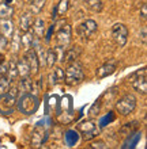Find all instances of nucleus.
<instances>
[{"label":"nucleus","mask_w":147,"mask_h":149,"mask_svg":"<svg viewBox=\"0 0 147 149\" xmlns=\"http://www.w3.org/2000/svg\"><path fill=\"white\" fill-rule=\"evenodd\" d=\"M15 106L19 113L25 114V115H32L37 111V109L40 106V102H38V98L34 94L23 92L20 96H18Z\"/></svg>","instance_id":"f257e3e1"},{"label":"nucleus","mask_w":147,"mask_h":149,"mask_svg":"<svg viewBox=\"0 0 147 149\" xmlns=\"http://www.w3.org/2000/svg\"><path fill=\"white\" fill-rule=\"evenodd\" d=\"M84 72L83 65L79 61H74V63L67 64V69L64 72V83L70 87L78 86L83 81Z\"/></svg>","instance_id":"f03ea898"},{"label":"nucleus","mask_w":147,"mask_h":149,"mask_svg":"<svg viewBox=\"0 0 147 149\" xmlns=\"http://www.w3.org/2000/svg\"><path fill=\"white\" fill-rule=\"evenodd\" d=\"M18 96H19V92L16 88H11V90L0 94V114H3V115L11 114L15 109Z\"/></svg>","instance_id":"7ed1b4c3"},{"label":"nucleus","mask_w":147,"mask_h":149,"mask_svg":"<svg viewBox=\"0 0 147 149\" xmlns=\"http://www.w3.org/2000/svg\"><path fill=\"white\" fill-rule=\"evenodd\" d=\"M136 109V98L132 94L124 95L123 98H120L116 103V111L120 115H129L135 111Z\"/></svg>","instance_id":"20e7f679"},{"label":"nucleus","mask_w":147,"mask_h":149,"mask_svg":"<svg viewBox=\"0 0 147 149\" xmlns=\"http://www.w3.org/2000/svg\"><path fill=\"white\" fill-rule=\"evenodd\" d=\"M97 30H98V24H97L96 20L86 19V20H83L79 26H78L76 33H78V36H79L82 39L89 41V39H91L93 37L96 36Z\"/></svg>","instance_id":"39448f33"},{"label":"nucleus","mask_w":147,"mask_h":149,"mask_svg":"<svg viewBox=\"0 0 147 149\" xmlns=\"http://www.w3.org/2000/svg\"><path fill=\"white\" fill-rule=\"evenodd\" d=\"M128 36H129V31L124 23H115L112 26V38L119 47L125 46V43L128 41Z\"/></svg>","instance_id":"423d86ee"},{"label":"nucleus","mask_w":147,"mask_h":149,"mask_svg":"<svg viewBox=\"0 0 147 149\" xmlns=\"http://www.w3.org/2000/svg\"><path fill=\"white\" fill-rule=\"evenodd\" d=\"M129 81H131L134 90L140 92V94L146 95V92H147V71H146V68L135 72V73L129 77Z\"/></svg>","instance_id":"0eeeda50"},{"label":"nucleus","mask_w":147,"mask_h":149,"mask_svg":"<svg viewBox=\"0 0 147 149\" xmlns=\"http://www.w3.org/2000/svg\"><path fill=\"white\" fill-rule=\"evenodd\" d=\"M79 132L84 141H91L99 136V127L94 121H84L79 125Z\"/></svg>","instance_id":"6e6552de"},{"label":"nucleus","mask_w":147,"mask_h":149,"mask_svg":"<svg viewBox=\"0 0 147 149\" xmlns=\"http://www.w3.org/2000/svg\"><path fill=\"white\" fill-rule=\"evenodd\" d=\"M72 39V29L70 24H64L56 33V46H61L67 49Z\"/></svg>","instance_id":"1a4fd4ad"},{"label":"nucleus","mask_w":147,"mask_h":149,"mask_svg":"<svg viewBox=\"0 0 147 149\" xmlns=\"http://www.w3.org/2000/svg\"><path fill=\"white\" fill-rule=\"evenodd\" d=\"M23 58L26 60V63H27L29 68H30V74H37L38 73V69H40V61H38V57H37L36 52H34L33 47L26 49Z\"/></svg>","instance_id":"9d476101"},{"label":"nucleus","mask_w":147,"mask_h":149,"mask_svg":"<svg viewBox=\"0 0 147 149\" xmlns=\"http://www.w3.org/2000/svg\"><path fill=\"white\" fill-rule=\"evenodd\" d=\"M46 130L44 127V122H40L38 125L36 126V129L33 132V136H32V144L33 146H40L42 142L45 141L46 138Z\"/></svg>","instance_id":"9b49d317"},{"label":"nucleus","mask_w":147,"mask_h":149,"mask_svg":"<svg viewBox=\"0 0 147 149\" xmlns=\"http://www.w3.org/2000/svg\"><path fill=\"white\" fill-rule=\"evenodd\" d=\"M80 54H82V47H80V46L67 47V49H65V52H64L63 61H61V63L70 64V63H74V61H78V58L80 57Z\"/></svg>","instance_id":"f8f14e48"},{"label":"nucleus","mask_w":147,"mask_h":149,"mask_svg":"<svg viewBox=\"0 0 147 149\" xmlns=\"http://www.w3.org/2000/svg\"><path fill=\"white\" fill-rule=\"evenodd\" d=\"M115 71H116V61H108V63H105L97 69L96 74L98 79H105L115 73Z\"/></svg>","instance_id":"ddd939ff"},{"label":"nucleus","mask_w":147,"mask_h":149,"mask_svg":"<svg viewBox=\"0 0 147 149\" xmlns=\"http://www.w3.org/2000/svg\"><path fill=\"white\" fill-rule=\"evenodd\" d=\"M14 30L15 29H14V23H12L11 18H0V34L1 36L10 39Z\"/></svg>","instance_id":"4468645a"},{"label":"nucleus","mask_w":147,"mask_h":149,"mask_svg":"<svg viewBox=\"0 0 147 149\" xmlns=\"http://www.w3.org/2000/svg\"><path fill=\"white\" fill-rule=\"evenodd\" d=\"M34 22V15L33 12H25L19 18V30L20 31H30Z\"/></svg>","instance_id":"2eb2a0df"},{"label":"nucleus","mask_w":147,"mask_h":149,"mask_svg":"<svg viewBox=\"0 0 147 149\" xmlns=\"http://www.w3.org/2000/svg\"><path fill=\"white\" fill-rule=\"evenodd\" d=\"M32 33L36 38H42L45 34V22L41 18H36L32 26Z\"/></svg>","instance_id":"dca6fc26"},{"label":"nucleus","mask_w":147,"mask_h":149,"mask_svg":"<svg viewBox=\"0 0 147 149\" xmlns=\"http://www.w3.org/2000/svg\"><path fill=\"white\" fill-rule=\"evenodd\" d=\"M20 43H22V47L25 49H30V47L34 46V43H36V37L34 34L30 31H25L22 36H20Z\"/></svg>","instance_id":"f3484780"},{"label":"nucleus","mask_w":147,"mask_h":149,"mask_svg":"<svg viewBox=\"0 0 147 149\" xmlns=\"http://www.w3.org/2000/svg\"><path fill=\"white\" fill-rule=\"evenodd\" d=\"M64 81V71L61 68H55L53 72L49 76V84L51 86H56V84H60V83Z\"/></svg>","instance_id":"a211bd4d"},{"label":"nucleus","mask_w":147,"mask_h":149,"mask_svg":"<svg viewBox=\"0 0 147 149\" xmlns=\"http://www.w3.org/2000/svg\"><path fill=\"white\" fill-rule=\"evenodd\" d=\"M16 65V72H18V76L20 77H25V76H30V68H29L25 58H19L15 63Z\"/></svg>","instance_id":"6ab92c4d"},{"label":"nucleus","mask_w":147,"mask_h":149,"mask_svg":"<svg viewBox=\"0 0 147 149\" xmlns=\"http://www.w3.org/2000/svg\"><path fill=\"white\" fill-rule=\"evenodd\" d=\"M84 6L91 12H101L103 8V4L101 0H84Z\"/></svg>","instance_id":"aec40b11"},{"label":"nucleus","mask_w":147,"mask_h":149,"mask_svg":"<svg viewBox=\"0 0 147 149\" xmlns=\"http://www.w3.org/2000/svg\"><path fill=\"white\" fill-rule=\"evenodd\" d=\"M8 41H10V45H11V47H12V52L16 53V52L20 49V46H22V43H20V30L19 31H15V30H14L11 38L8 39Z\"/></svg>","instance_id":"412c9836"},{"label":"nucleus","mask_w":147,"mask_h":149,"mask_svg":"<svg viewBox=\"0 0 147 149\" xmlns=\"http://www.w3.org/2000/svg\"><path fill=\"white\" fill-rule=\"evenodd\" d=\"M20 88L23 92H33L34 91V81H33L32 76H25L20 80Z\"/></svg>","instance_id":"4be33fe9"},{"label":"nucleus","mask_w":147,"mask_h":149,"mask_svg":"<svg viewBox=\"0 0 147 149\" xmlns=\"http://www.w3.org/2000/svg\"><path fill=\"white\" fill-rule=\"evenodd\" d=\"M57 61V54H56L55 47L53 49H48L46 56H45V65H48L49 68H52Z\"/></svg>","instance_id":"5701e85b"},{"label":"nucleus","mask_w":147,"mask_h":149,"mask_svg":"<svg viewBox=\"0 0 147 149\" xmlns=\"http://www.w3.org/2000/svg\"><path fill=\"white\" fill-rule=\"evenodd\" d=\"M14 14V8L8 6L7 3L1 1L0 3V18H11Z\"/></svg>","instance_id":"b1692460"},{"label":"nucleus","mask_w":147,"mask_h":149,"mask_svg":"<svg viewBox=\"0 0 147 149\" xmlns=\"http://www.w3.org/2000/svg\"><path fill=\"white\" fill-rule=\"evenodd\" d=\"M78 138H79V136H78V132H75V130H68L65 133V142L68 146L75 145L78 142Z\"/></svg>","instance_id":"393cba45"},{"label":"nucleus","mask_w":147,"mask_h":149,"mask_svg":"<svg viewBox=\"0 0 147 149\" xmlns=\"http://www.w3.org/2000/svg\"><path fill=\"white\" fill-rule=\"evenodd\" d=\"M140 136H142L140 132H134V133H131L128 141L125 142V145H124V148H134V146L138 144V141L140 140Z\"/></svg>","instance_id":"a878e982"},{"label":"nucleus","mask_w":147,"mask_h":149,"mask_svg":"<svg viewBox=\"0 0 147 149\" xmlns=\"http://www.w3.org/2000/svg\"><path fill=\"white\" fill-rule=\"evenodd\" d=\"M12 80L8 77L7 74H0V94H3L6 91L10 90Z\"/></svg>","instance_id":"bb28decb"},{"label":"nucleus","mask_w":147,"mask_h":149,"mask_svg":"<svg viewBox=\"0 0 147 149\" xmlns=\"http://www.w3.org/2000/svg\"><path fill=\"white\" fill-rule=\"evenodd\" d=\"M45 1H46V0H34L33 3H30V7H32L33 14H38V12H41V10H42L44 6H45Z\"/></svg>","instance_id":"cd10ccee"},{"label":"nucleus","mask_w":147,"mask_h":149,"mask_svg":"<svg viewBox=\"0 0 147 149\" xmlns=\"http://www.w3.org/2000/svg\"><path fill=\"white\" fill-rule=\"evenodd\" d=\"M68 3L70 0H60V3L56 6V12H59V15H64V12L68 10Z\"/></svg>","instance_id":"c85d7f7f"},{"label":"nucleus","mask_w":147,"mask_h":149,"mask_svg":"<svg viewBox=\"0 0 147 149\" xmlns=\"http://www.w3.org/2000/svg\"><path fill=\"white\" fill-rule=\"evenodd\" d=\"M110 121H115V114H113V113H109V115L103 117L102 119H101V122H99V126H101V127H103V126H106Z\"/></svg>","instance_id":"c756f323"},{"label":"nucleus","mask_w":147,"mask_h":149,"mask_svg":"<svg viewBox=\"0 0 147 149\" xmlns=\"http://www.w3.org/2000/svg\"><path fill=\"white\" fill-rule=\"evenodd\" d=\"M99 113V100L97 103H94V106H93V109L90 110V114H91L93 117H96V115H98Z\"/></svg>","instance_id":"7c9ffc66"},{"label":"nucleus","mask_w":147,"mask_h":149,"mask_svg":"<svg viewBox=\"0 0 147 149\" xmlns=\"http://www.w3.org/2000/svg\"><path fill=\"white\" fill-rule=\"evenodd\" d=\"M91 148H98V149H103V148H106V145H105V142L103 141H96V142H93Z\"/></svg>","instance_id":"2f4dec72"},{"label":"nucleus","mask_w":147,"mask_h":149,"mask_svg":"<svg viewBox=\"0 0 147 149\" xmlns=\"http://www.w3.org/2000/svg\"><path fill=\"white\" fill-rule=\"evenodd\" d=\"M7 45H8V39L0 34V50H1V49H4Z\"/></svg>","instance_id":"473e14b6"},{"label":"nucleus","mask_w":147,"mask_h":149,"mask_svg":"<svg viewBox=\"0 0 147 149\" xmlns=\"http://www.w3.org/2000/svg\"><path fill=\"white\" fill-rule=\"evenodd\" d=\"M146 14H147V7L146 4L142 6V19H146Z\"/></svg>","instance_id":"72a5a7b5"},{"label":"nucleus","mask_w":147,"mask_h":149,"mask_svg":"<svg viewBox=\"0 0 147 149\" xmlns=\"http://www.w3.org/2000/svg\"><path fill=\"white\" fill-rule=\"evenodd\" d=\"M142 41H143V43H146V27L142 29Z\"/></svg>","instance_id":"f704fd0d"},{"label":"nucleus","mask_w":147,"mask_h":149,"mask_svg":"<svg viewBox=\"0 0 147 149\" xmlns=\"http://www.w3.org/2000/svg\"><path fill=\"white\" fill-rule=\"evenodd\" d=\"M33 1H34V0H29V3H33Z\"/></svg>","instance_id":"c9c22d12"}]
</instances>
